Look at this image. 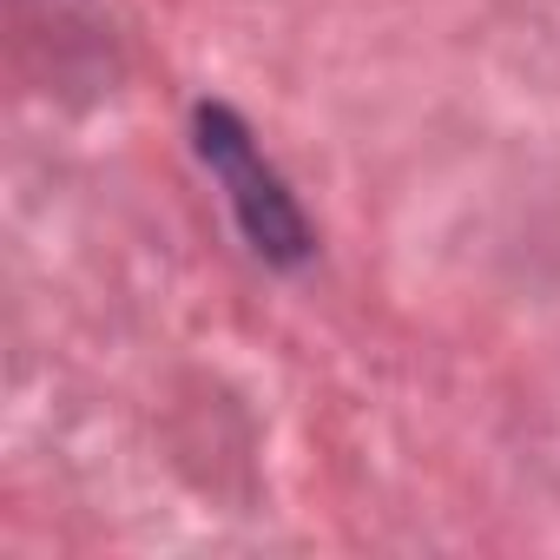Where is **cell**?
I'll return each mask as SVG.
<instances>
[{"mask_svg": "<svg viewBox=\"0 0 560 560\" xmlns=\"http://www.w3.org/2000/svg\"><path fill=\"white\" fill-rule=\"evenodd\" d=\"M198 145H205L211 172L231 185V198H237V218H244L250 244H257L264 257H277V264H298V257L311 250V231H304V218H298L291 191L257 165V152H250V139H244V126H237L224 106H205V113H198Z\"/></svg>", "mask_w": 560, "mask_h": 560, "instance_id": "obj_1", "label": "cell"}]
</instances>
